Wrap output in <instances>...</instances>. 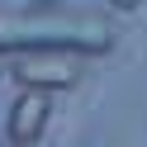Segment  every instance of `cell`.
Segmentation results:
<instances>
[{
    "mask_svg": "<svg viewBox=\"0 0 147 147\" xmlns=\"http://www.w3.org/2000/svg\"><path fill=\"white\" fill-rule=\"evenodd\" d=\"M71 48L81 57H100L114 48V24L100 14H0V52Z\"/></svg>",
    "mask_w": 147,
    "mask_h": 147,
    "instance_id": "6da1fadb",
    "label": "cell"
},
{
    "mask_svg": "<svg viewBox=\"0 0 147 147\" xmlns=\"http://www.w3.org/2000/svg\"><path fill=\"white\" fill-rule=\"evenodd\" d=\"M10 76L19 86L67 90V86L81 81V62L71 57V48H33V52H19V62L10 67Z\"/></svg>",
    "mask_w": 147,
    "mask_h": 147,
    "instance_id": "7a4b0ae2",
    "label": "cell"
},
{
    "mask_svg": "<svg viewBox=\"0 0 147 147\" xmlns=\"http://www.w3.org/2000/svg\"><path fill=\"white\" fill-rule=\"evenodd\" d=\"M48 119H52V105H48V90H38V86H24L19 95H14V105H10V142H38L43 138V128H48Z\"/></svg>",
    "mask_w": 147,
    "mask_h": 147,
    "instance_id": "3957f363",
    "label": "cell"
},
{
    "mask_svg": "<svg viewBox=\"0 0 147 147\" xmlns=\"http://www.w3.org/2000/svg\"><path fill=\"white\" fill-rule=\"evenodd\" d=\"M109 5H119V10H138L142 0H109Z\"/></svg>",
    "mask_w": 147,
    "mask_h": 147,
    "instance_id": "277c9868",
    "label": "cell"
},
{
    "mask_svg": "<svg viewBox=\"0 0 147 147\" xmlns=\"http://www.w3.org/2000/svg\"><path fill=\"white\" fill-rule=\"evenodd\" d=\"M38 5H43V10H52V5H57V0H38Z\"/></svg>",
    "mask_w": 147,
    "mask_h": 147,
    "instance_id": "5b68a950",
    "label": "cell"
},
{
    "mask_svg": "<svg viewBox=\"0 0 147 147\" xmlns=\"http://www.w3.org/2000/svg\"><path fill=\"white\" fill-rule=\"evenodd\" d=\"M0 76H5V67H0Z\"/></svg>",
    "mask_w": 147,
    "mask_h": 147,
    "instance_id": "8992f818",
    "label": "cell"
}]
</instances>
